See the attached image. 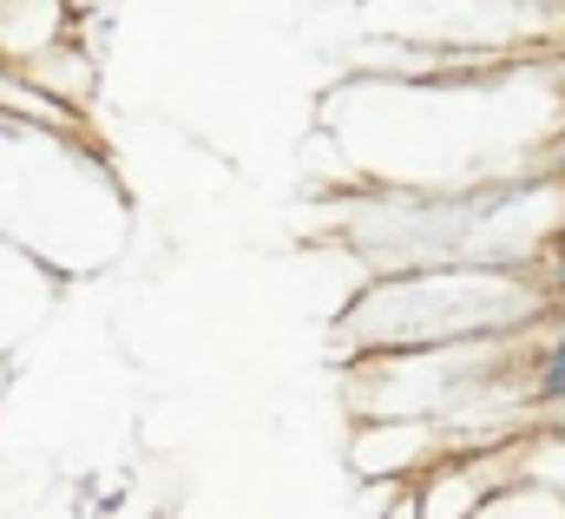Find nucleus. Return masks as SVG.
<instances>
[{
  "mask_svg": "<svg viewBox=\"0 0 565 519\" xmlns=\"http://www.w3.org/2000/svg\"><path fill=\"white\" fill-rule=\"evenodd\" d=\"M553 309L546 283L526 269H500L480 257L415 263L369 283L342 322V349L362 356H408V349H454L480 336H513Z\"/></svg>",
  "mask_w": 565,
  "mask_h": 519,
  "instance_id": "nucleus-1",
  "label": "nucleus"
},
{
  "mask_svg": "<svg viewBox=\"0 0 565 519\" xmlns=\"http://www.w3.org/2000/svg\"><path fill=\"white\" fill-rule=\"evenodd\" d=\"M507 480H520V434L500 441V447H467V454L434 460L422 480L408 487V500H415L422 519H480V507Z\"/></svg>",
  "mask_w": 565,
  "mask_h": 519,
  "instance_id": "nucleus-2",
  "label": "nucleus"
},
{
  "mask_svg": "<svg viewBox=\"0 0 565 519\" xmlns=\"http://www.w3.org/2000/svg\"><path fill=\"white\" fill-rule=\"evenodd\" d=\"M447 454H467V441L447 421H355V441H349V460L362 480H402V487H415Z\"/></svg>",
  "mask_w": 565,
  "mask_h": 519,
  "instance_id": "nucleus-3",
  "label": "nucleus"
},
{
  "mask_svg": "<svg viewBox=\"0 0 565 519\" xmlns=\"http://www.w3.org/2000/svg\"><path fill=\"white\" fill-rule=\"evenodd\" d=\"M480 519H565V494L559 487H546V480H507L487 507H480Z\"/></svg>",
  "mask_w": 565,
  "mask_h": 519,
  "instance_id": "nucleus-4",
  "label": "nucleus"
},
{
  "mask_svg": "<svg viewBox=\"0 0 565 519\" xmlns=\"http://www.w3.org/2000/svg\"><path fill=\"white\" fill-rule=\"evenodd\" d=\"M540 283H546V296L565 289V224L546 237V251H540Z\"/></svg>",
  "mask_w": 565,
  "mask_h": 519,
  "instance_id": "nucleus-5",
  "label": "nucleus"
},
{
  "mask_svg": "<svg viewBox=\"0 0 565 519\" xmlns=\"http://www.w3.org/2000/svg\"><path fill=\"white\" fill-rule=\"evenodd\" d=\"M546 165H553V178H565V131L553 138V158H546Z\"/></svg>",
  "mask_w": 565,
  "mask_h": 519,
  "instance_id": "nucleus-6",
  "label": "nucleus"
},
{
  "mask_svg": "<svg viewBox=\"0 0 565 519\" xmlns=\"http://www.w3.org/2000/svg\"><path fill=\"white\" fill-rule=\"evenodd\" d=\"M546 322H565V289H553V309H546Z\"/></svg>",
  "mask_w": 565,
  "mask_h": 519,
  "instance_id": "nucleus-7",
  "label": "nucleus"
}]
</instances>
